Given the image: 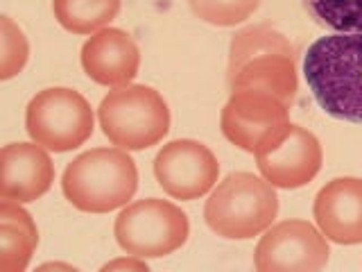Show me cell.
Returning <instances> with one entry per match:
<instances>
[{"label": "cell", "mask_w": 362, "mask_h": 272, "mask_svg": "<svg viewBox=\"0 0 362 272\" xmlns=\"http://www.w3.org/2000/svg\"><path fill=\"white\" fill-rule=\"evenodd\" d=\"M84 73L100 86H124L139 75L141 50L124 30L105 28L84 41L82 45Z\"/></svg>", "instance_id": "14"}, {"label": "cell", "mask_w": 362, "mask_h": 272, "mask_svg": "<svg viewBox=\"0 0 362 272\" xmlns=\"http://www.w3.org/2000/svg\"><path fill=\"white\" fill-rule=\"evenodd\" d=\"M276 215V188L254 173H231L218 181L204 207L209 230L226 241H249L263 234Z\"/></svg>", "instance_id": "4"}, {"label": "cell", "mask_w": 362, "mask_h": 272, "mask_svg": "<svg viewBox=\"0 0 362 272\" xmlns=\"http://www.w3.org/2000/svg\"><path fill=\"white\" fill-rule=\"evenodd\" d=\"M39 245V230L21 202H0V272H25Z\"/></svg>", "instance_id": "15"}, {"label": "cell", "mask_w": 362, "mask_h": 272, "mask_svg": "<svg viewBox=\"0 0 362 272\" xmlns=\"http://www.w3.org/2000/svg\"><path fill=\"white\" fill-rule=\"evenodd\" d=\"M113 236L127 254L161 259L186 245L190 222L175 202L147 198L122 207L113 222Z\"/></svg>", "instance_id": "7"}, {"label": "cell", "mask_w": 362, "mask_h": 272, "mask_svg": "<svg viewBox=\"0 0 362 272\" xmlns=\"http://www.w3.org/2000/svg\"><path fill=\"white\" fill-rule=\"evenodd\" d=\"M113 270H136V272H147L150 266H147V261L141 259V256H122V259H116V261H109V264L102 266V272H113Z\"/></svg>", "instance_id": "20"}, {"label": "cell", "mask_w": 362, "mask_h": 272, "mask_svg": "<svg viewBox=\"0 0 362 272\" xmlns=\"http://www.w3.org/2000/svg\"><path fill=\"white\" fill-rule=\"evenodd\" d=\"M54 164L39 143H9L0 152V200L30 204L50 191Z\"/></svg>", "instance_id": "12"}, {"label": "cell", "mask_w": 362, "mask_h": 272, "mask_svg": "<svg viewBox=\"0 0 362 272\" xmlns=\"http://www.w3.org/2000/svg\"><path fill=\"white\" fill-rule=\"evenodd\" d=\"M288 123L290 107L286 102L256 89L231 91L220 116L224 139L249 154H256L258 147L286 130Z\"/></svg>", "instance_id": "10"}, {"label": "cell", "mask_w": 362, "mask_h": 272, "mask_svg": "<svg viewBox=\"0 0 362 272\" xmlns=\"http://www.w3.org/2000/svg\"><path fill=\"white\" fill-rule=\"evenodd\" d=\"M139 188V168L129 150L93 147L75 157L62 175V191L75 209L109 213L127 207Z\"/></svg>", "instance_id": "3"}, {"label": "cell", "mask_w": 362, "mask_h": 272, "mask_svg": "<svg viewBox=\"0 0 362 272\" xmlns=\"http://www.w3.org/2000/svg\"><path fill=\"white\" fill-rule=\"evenodd\" d=\"M122 0H52L57 23L73 34H95L118 16Z\"/></svg>", "instance_id": "16"}, {"label": "cell", "mask_w": 362, "mask_h": 272, "mask_svg": "<svg viewBox=\"0 0 362 272\" xmlns=\"http://www.w3.org/2000/svg\"><path fill=\"white\" fill-rule=\"evenodd\" d=\"M313 215L328 241L337 245L362 243V179H331L315 196Z\"/></svg>", "instance_id": "13"}, {"label": "cell", "mask_w": 362, "mask_h": 272, "mask_svg": "<svg viewBox=\"0 0 362 272\" xmlns=\"http://www.w3.org/2000/svg\"><path fill=\"white\" fill-rule=\"evenodd\" d=\"M331 256L328 238L308 220H283L263 232L254 252L258 272H317Z\"/></svg>", "instance_id": "8"}, {"label": "cell", "mask_w": 362, "mask_h": 272, "mask_svg": "<svg viewBox=\"0 0 362 272\" xmlns=\"http://www.w3.org/2000/svg\"><path fill=\"white\" fill-rule=\"evenodd\" d=\"M98 123L111 145L147 150L170 132V109L156 89L124 84L111 89L98 107Z\"/></svg>", "instance_id": "5"}, {"label": "cell", "mask_w": 362, "mask_h": 272, "mask_svg": "<svg viewBox=\"0 0 362 272\" xmlns=\"http://www.w3.org/2000/svg\"><path fill=\"white\" fill-rule=\"evenodd\" d=\"M192 14L209 26L233 28L260 7V0H188Z\"/></svg>", "instance_id": "18"}, {"label": "cell", "mask_w": 362, "mask_h": 272, "mask_svg": "<svg viewBox=\"0 0 362 272\" xmlns=\"http://www.w3.org/2000/svg\"><path fill=\"white\" fill-rule=\"evenodd\" d=\"M154 177L170 198L190 202L215 188L220 164L209 145L192 139H177L156 152Z\"/></svg>", "instance_id": "11"}, {"label": "cell", "mask_w": 362, "mask_h": 272, "mask_svg": "<svg viewBox=\"0 0 362 272\" xmlns=\"http://www.w3.org/2000/svg\"><path fill=\"white\" fill-rule=\"evenodd\" d=\"M25 130L34 143L48 152H71L84 145L95 130V116L88 100L66 86L39 91L28 102Z\"/></svg>", "instance_id": "6"}, {"label": "cell", "mask_w": 362, "mask_h": 272, "mask_svg": "<svg viewBox=\"0 0 362 272\" xmlns=\"http://www.w3.org/2000/svg\"><path fill=\"white\" fill-rule=\"evenodd\" d=\"M303 77L328 116L362 125V32H333L303 57Z\"/></svg>", "instance_id": "1"}, {"label": "cell", "mask_w": 362, "mask_h": 272, "mask_svg": "<svg viewBox=\"0 0 362 272\" xmlns=\"http://www.w3.org/2000/svg\"><path fill=\"white\" fill-rule=\"evenodd\" d=\"M226 79L231 91H265L292 107L299 91L292 43L272 26H247L238 30L229 43Z\"/></svg>", "instance_id": "2"}, {"label": "cell", "mask_w": 362, "mask_h": 272, "mask_svg": "<svg viewBox=\"0 0 362 272\" xmlns=\"http://www.w3.org/2000/svg\"><path fill=\"white\" fill-rule=\"evenodd\" d=\"M256 166L274 188H301L317 177L324 164V150L320 139L301 128L288 123L274 139L256 150Z\"/></svg>", "instance_id": "9"}, {"label": "cell", "mask_w": 362, "mask_h": 272, "mask_svg": "<svg viewBox=\"0 0 362 272\" xmlns=\"http://www.w3.org/2000/svg\"><path fill=\"white\" fill-rule=\"evenodd\" d=\"M30 43L23 32L9 16L0 18V79L16 77L28 64Z\"/></svg>", "instance_id": "19"}, {"label": "cell", "mask_w": 362, "mask_h": 272, "mask_svg": "<svg viewBox=\"0 0 362 272\" xmlns=\"http://www.w3.org/2000/svg\"><path fill=\"white\" fill-rule=\"evenodd\" d=\"M39 270H41V272H45V270H66V272H75L77 268H75V266H68V264H43Z\"/></svg>", "instance_id": "21"}, {"label": "cell", "mask_w": 362, "mask_h": 272, "mask_svg": "<svg viewBox=\"0 0 362 272\" xmlns=\"http://www.w3.org/2000/svg\"><path fill=\"white\" fill-rule=\"evenodd\" d=\"M317 26L333 32H362V0H301Z\"/></svg>", "instance_id": "17"}]
</instances>
